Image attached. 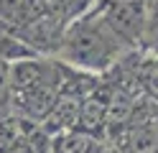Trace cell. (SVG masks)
<instances>
[{"mask_svg":"<svg viewBox=\"0 0 158 153\" xmlns=\"http://www.w3.org/2000/svg\"><path fill=\"white\" fill-rule=\"evenodd\" d=\"M13 105V82H10V61L0 56V110Z\"/></svg>","mask_w":158,"mask_h":153,"instance_id":"cell-7","label":"cell"},{"mask_svg":"<svg viewBox=\"0 0 158 153\" xmlns=\"http://www.w3.org/2000/svg\"><path fill=\"white\" fill-rule=\"evenodd\" d=\"M94 5L97 0H44V8L59 20H64L66 26L74 23L77 18H82L84 13H89Z\"/></svg>","mask_w":158,"mask_h":153,"instance_id":"cell-5","label":"cell"},{"mask_svg":"<svg viewBox=\"0 0 158 153\" xmlns=\"http://www.w3.org/2000/svg\"><path fill=\"white\" fill-rule=\"evenodd\" d=\"M135 49H130L125 41L107 26V20L97 10V5L69 23L64 31V38L59 44L54 59L72 66L77 71L102 77L112 66H117L125 56H130Z\"/></svg>","mask_w":158,"mask_h":153,"instance_id":"cell-1","label":"cell"},{"mask_svg":"<svg viewBox=\"0 0 158 153\" xmlns=\"http://www.w3.org/2000/svg\"><path fill=\"white\" fill-rule=\"evenodd\" d=\"M148 3L151 0H97V10L127 46L140 51L148 23Z\"/></svg>","mask_w":158,"mask_h":153,"instance_id":"cell-2","label":"cell"},{"mask_svg":"<svg viewBox=\"0 0 158 153\" xmlns=\"http://www.w3.org/2000/svg\"><path fill=\"white\" fill-rule=\"evenodd\" d=\"M51 138V153H102L107 143L102 138L92 135L87 130H64V133H56V135H48Z\"/></svg>","mask_w":158,"mask_h":153,"instance_id":"cell-4","label":"cell"},{"mask_svg":"<svg viewBox=\"0 0 158 153\" xmlns=\"http://www.w3.org/2000/svg\"><path fill=\"white\" fill-rule=\"evenodd\" d=\"M125 153H158V102L143 97L125 130L112 143Z\"/></svg>","mask_w":158,"mask_h":153,"instance_id":"cell-3","label":"cell"},{"mask_svg":"<svg viewBox=\"0 0 158 153\" xmlns=\"http://www.w3.org/2000/svg\"><path fill=\"white\" fill-rule=\"evenodd\" d=\"M140 51L143 54L158 56V0H151V3H148V23H145Z\"/></svg>","mask_w":158,"mask_h":153,"instance_id":"cell-6","label":"cell"}]
</instances>
